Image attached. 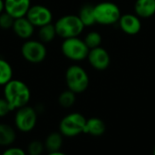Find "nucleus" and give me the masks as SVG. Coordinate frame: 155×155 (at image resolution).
<instances>
[{"mask_svg":"<svg viewBox=\"0 0 155 155\" xmlns=\"http://www.w3.org/2000/svg\"><path fill=\"white\" fill-rule=\"evenodd\" d=\"M4 98L7 100L13 111L28 105L31 99L29 87L20 79H12L4 86Z\"/></svg>","mask_w":155,"mask_h":155,"instance_id":"f257e3e1","label":"nucleus"},{"mask_svg":"<svg viewBox=\"0 0 155 155\" xmlns=\"http://www.w3.org/2000/svg\"><path fill=\"white\" fill-rule=\"evenodd\" d=\"M54 26L57 36L64 39L78 37L84 28V25L75 15L63 16L54 23Z\"/></svg>","mask_w":155,"mask_h":155,"instance_id":"f03ea898","label":"nucleus"},{"mask_svg":"<svg viewBox=\"0 0 155 155\" xmlns=\"http://www.w3.org/2000/svg\"><path fill=\"white\" fill-rule=\"evenodd\" d=\"M65 82L68 90L75 94L84 92L89 86L87 72L78 65L70 66L65 72Z\"/></svg>","mask_w":155,"mask_h":155,"instance_id":"7ed1b4c3","label":"nucleus"},{"mask_svg":"<svg viewBox=\"0 0 155 155\" xmlns=\"http://www.w3.org/2000/svg\"><path fill=\"white\" fill-rule=\"evenodd\" d=\"M86 119L78 112H73L64 116L59 124V132L63 136L72 138L84 133Z\"/></svg>","mask_w":155,"mask_h":155,"instance_id":"20e7f679","label":"nucleus"},{"mask_svg":"<svg viewBox=\"0 0 155 155\" xmlns=\"http://www.w3.org/2000/svg\"><path fill=\"white\" fill-rule=\"evenodd\" d=\"M61 49L65 58L74 61H81L86 58L90 50L84 40L78 37L64 39Z\"/></svg>","mask_w":155,"mask_h":155,"instance_id":"39448f33","label":"nucleus"},{"mask_svg":"<svg viewBox=\"0 0 155 155\" xmlns=\"http://www.w3.org/2000/svg\"><path fill=\"white\" fill-rule=\"evenodd\" d=\"M23 58L29 63L38 64L45 59L47 50L45 43L35 39H26L21 47Z\"/></svg>","mask_w":155,"mask_h":155,"instance_id":"423d86ee","label":"nucleus"},{"mask_svg":"<svg viewBox=\"0 0 155 155\" xmlns=\"http://www.w3.org/2000/svg\"><path fill=\"white\" fill-rule=\"evenodd\" d=\"M15 126L21 132H32L37 123V111L31 106L25 105L15 110Z\"/></svg>","mask_w":155,"mask_h":155,"instance_id":"0eeeda50","label":"nucleus"},{"mask_svg":"<svg viewBox=\"0 0 155 155\" xmlns=\"http://www.w3.org/2000/svg\"><path fill=\"white\" fill-rule=\"evenodd\" d=\"M94 16L96 23L108 26L117 23L122 15L120 8L115 4L102 2L94 5Z\"/></svg>","mask_w":155,"mask_h":155,"instance_id":"6e6552de","label":"nucleus"},{"mask_svg":"<svg viewBox=\"0 0 155 155\" xmlns=\"http://www.w3.org/2000/svg\"><path fill=\"white\" fill-rule=\"evenodd\" d=\"M25 16L35 26V27L43 26L52 23L53 20V14L51 10L43 5H31Z\"/></svg>","mask_w":155,"mask_h":155,"instance_id":"1a4fd4ad","label":"nucleus"},{"mask_svg":"<svg viewBox=\"0 0 155 155\" xmlns=\"http://www.w3.org/2000/svg\"><path fill=\"white\" fill-rule=\"evenodd\" d=\"M87 58L90 65L97 70H104L110 65V56L108 52L101 47L90 49Z\"/></svg>","mask_w":155,"mask_h":155,"instance_id":"9d476101","label":"nucleus"},{"mask_svg":"<svg viewBox=\"0 0 155 155\" xmlns=\"http://www.w3.org/2000/svg\"><path fill=\"white\" fill-rule=\"evenodd\" d=\"M5 11L15 19L25 16L30 6L31 0H4Z\"/></svg>","mask_w":155,"mask_h":155,"instance_id":"9b49d317","label":"nucleus"},{"mask_svg":"<svg viewBox=\"0 0 155 155\" xmlns=\"http://www.w3.org/2000/svg\"><path fill=\"white\" fill-rule=\"evenodd\" d=\"M121 29L128 35H135L140 32L142 24L140 17L135 14H125L121 16L119 19Z\"/></svg>","mask_w":155,"mask_h":155,"instance_id":"f8f14e48","label":"nucleus"},{"mask_svg":"<svg viewBox=\"0 0 155 155\" xmlns=\"http://www.w3.org/2000/svg\"><path fill=\"white\" fill-rule=\"evenodd\" d=\"M14 33L22 39H29L34 35L35 26L28 20L26 16L15 18L12 26Z\"/></svg>","mask_w":155,"mask_h":155,"instance_id":"ddd939ff","label":"nucleus"},{"mask_svg":"<svg viewBox=\"0 0 155 155\" xmlns=\"http://www.w3.org/2000/svg\"><path fill=\"white\" fill-rule=\"evenodd\" d=\"M135 14L141 18H148L155 14V0H137L134 5Z\"/></svg>","mask_w":155,"mask_h":155,"instance_id":"4468645a","label":"nucleus"},{"mask_svg":"<svg viewBox=\"0 0 155 155\" xmlns=\"http://www.w3.org/2000/svg\"><path fill=\"white\" fill-rule=\"evenodd\" d=\"M105 124L99 118H91L86 120L84 133L90 134L92 136H101L105 132Z\"/></svg>","mask_w":155,"mask_h":155,"instance_id":"2eb2a0df","label":"nucleus"},{"mask_svg":"<svg viewBox=\"0 0 155 155\" xmlns=\"http://www.w3.org/2000/svg\"><path fill=\"white\" fill-rule=\"evenodd\" d=\"M16 139L15 129L6 123H0V146H11Z\"/></svg>","mask_w":155,"mask_h":155,"instance_id":"dca6fc26","label":"nucleus"},{"mask_svg":"<svg viewBox=\"0 0 155 155\" xmlns=\"http://www.w3.org/2000/svg\"><path fill=\"white\" fill-rule=\"evenodd\" d=\"M63 137L64 136L60 132L50 133L44 143L45 150L48 153L60 151L63 146Z\"/></svg>","mask_w":155,"mask_h":155,"instance_id":"f3484780","label":"nucleus"},{"mask_svg":"<svg viewBox=\"0 0 155 155\" xmlns=\"http://www.w3.org/2000/svg\"><path fill=\"white\" fill-rule=\"evenodd\" d=\"M78 16L83 22V24L84 25V26H90L96 23L94 5H84L80 9Z\"/></svg>","mask_w":155,"mask_h":155,"instance_id":"a211bd4d","label":"nucleus"},{"mask_svg":"<svg viewBox=\"0 0 155 155\" xmlns=\"http://www.w3.org/2000/svg\"><path fill=\"white\" fill-rule=\"evenodd\" d=\"M38 38L43 43H49L57 36L54 24L49 23L43 26L38 27Z\"/></svg>","mask_w":155,"mask_h":155,"instance_id":"6ab92c4d","label":"nucleus"},{"mask_svg":"<svg viewBox=\"0 0 155 155\" xmlns=\"http://www.w3.org/2000/svg\"><path fill=\"white\" fill-rule=\"evenodd\" d=\"M13 79V68L8 61L0 58V86H5Z\"/></svg>","mask_w":155,"mask_h":155,"instance_id":"aec40b11","label":"nucleus"},{"mask_svg":"<svg viewBox=\"0 0 155 155\" xmlns=\"http://www.w3.org/2000/svg\"><path fill=\"white\" fill-rule=\"evenodd\" d=\"M75 100H76L75 93L70 90L63 91L58 97V102H59L60 106H62L63 108L72 107L74 104Z\"/></svg>","mask_w":155,"mask_h":155,"instance_id":"412c9836","label":"nucleus"},{"mask_svg":"<svg viewBox=\"0 0 155 155\" xmlns=\"http://www.w3.org/2000/svg\"><path fill=\"white\" fill-rule=\"evenodd\" d=\"M84 40L86 46L89 48V49H92V48L100 47V45L102 43V37L98 32L93 31V32L88 33Z\"/></svg>","mask_w":155,"mask_h":155,"instance_id":"4be33fe9","label":"nucleus"},{"mask_svg":"<svg viewBox=\"0 0 155 155\" xmlns=\"http://www.w3.org/2000/svg\"><path fill=\"white\" fill-rule=\"evenodd\" d=\"M45 149V144L42 142L38 140H34L29 143L26 153L28 155H41Z\"/></svg>","mask_w":155,"mask_h":155,"instance_id":"5701e85b","label":"nucleus"},{"mask_svg":"<svg viewBox=\"0 0 155 155\" xmlns=\"http://www.w3.org/2000/svg\"><path fill=\"white\" fill-rule=\"evenodd\" d=\"M15 18L5 10L0 14V28L10 29L13 26Z\"/></svg>","mask_w":155,"mask_h":155,"instance_id":"b1692460","label":"nucleus"},{"mask_svg":"<svg viewBox=\"0 0 155 155\" xmlns=\"http://www.w3.org/2000/svg\"><path fill=\"white\" fill-rule=\"evenodd\" d=\"M11 111H13V110L7 100L4 97L0 98V118L7 116Z\"/></svg>","mask_w":155,"mask_h":155,"instance_id":"393cba45","label":"nucleus"},{"mask_svg":"<svg viewBox=\"0 0 155 155\" xmlns=\"http://www.w3.org/2000/svg\"><path fill=\"white\" fill-rule=\"evenodd\" d=\"M1 155H27V153L20 147L8 146Z\"/></svg>","mask_w":155,"mask_h":155,"instance_id":"a878e982","label":"nucleus"},{"mask_svg":"<svg viewBox=\"0 0 155 155\" xmlns=\"http://www.w3.org/2000/svg\"><path fill=\"white\" fill-rule=\"evenodd\" d=\"M5 10V3L4 0H0V14Z\"/></svg>","mask_w":155,"mask_h":155,"instance_id":"bb28decb","label":"nucleus"},{"mask_svg":"<svg viewBox=\"0 0 155 155\" xmlns=\"http://www.w3.org/2000/svg\"><path fill=\"white\" fill-rule=\"evenodd\" d=\"M47 155H66L65 153L60 152V151H57V152H53V153H49Z\"/></svg>","mask_w":155,"mask_h":155,"instance_id":"cd10ccee","label":"nucleus"},{"mask_svg":"<svg viewBox=\"0 0 155 155\" xmlns=\"http://www.w3.org/2000/svg\"><path fill=\"white\" fill-rule=\"evenodd\" d=\"M153 155H155V147H154V150H153Z\"/></svg>","mask_w":155,"mask_h":155,"instance_id":"c85d7f7f","label":"nucleus"}]
</instances>
